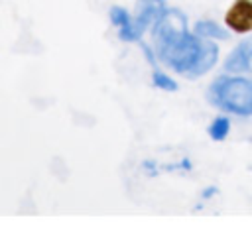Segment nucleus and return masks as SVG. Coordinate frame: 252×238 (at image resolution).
Wrapping results in <instances>:
<instances>
[{"mask_svg": "<svg viewBox=\"0 0 252 238\" xmlns=\"http://www.w3.org/2000/svg\"><path fill=\"white\" fill-rule=\"evenodd\" d=\"M152 83H154V87L163 89V90H177V83H175L173 79H169L167 75H163L159 69H154V73H152Z\"/></svg>", "mask_w": 252, "mask_h": 238, "instance_id": "9", "label": "nucleus"}, {"mask_svg": "<svg viewBox=\"0 0 252 238\" xmlns=\"http://www.w3.org/2000/svg\"><path fill=\"white\" fill-rule=\"evenodd\" d=\"M110 22L118 28V33L124 41H134V20L122 6L110 8Z\"/></svg>", "mask_w": 252, "mask_h": 238, "instance_id": "6", "label": "nucleus"}, {"mask_svg": "<svg viewBox=\"0 0 252 238\" xmlns=\"http://www.w3.org/2000/svg\"><path fill=\"white\" fill-rule=\"evenodd\" d=\"M195 33L199 37H207V39H226L228 31L224 28H220L215 22H199L195 24Z\"/></svg>", "mask_w": 252, "mask_h": 238, "instance_id": "7", "label": "nucleus"}, {"mask_svg": "<svg viewBox=\"0 0 252 238\" xmlns=\"http://www.w3.org/2000/svg\"><path fill=\"white\" fill-rule=\"evenodd\" d=\"M209 98L215 106L232 112L250 116L252 114V81L240 77H219L211 89Z\"/></svg>", "mask_w": 252, "mask_h": 238, "instance_id": "2", "label": "nucleus"}, {"mask_svg": "<svg viewBox=\"0 0 252 238\" xmlns=\"http://www.w3.org/2000/svg\"><path fill=\"white\" fill-rule=\"evenodd\" d=\"M224 24L238 33L252 31V0H234L224 16Z\"/></svg>", "mask_w": 252, "mask_h": 238, "instance_id": "4", "label": "nucleus"}, {"mask_svg": "<svg viewBox=\"0 0 252 238\" xmlns=\"http://www.w3.org/2000/svg\"><path fill=\"white\" fill-rule=\"evenodd\" d=\"M226 71H248L252 73V43L238 45L224 63Z\"/></svg>", "mask_w": 252, "mask_h": 238, "instance_id": "5", "label": "nucleus"}, {"mask_svg": "<svg viewBox=\"0 0 252 238\" xmlns=\"http://www.w3.org/2000/svg\"><path fill=\"white\" fill-rule=\"evenodd\" d=\"M156 49L161 61L189 77L205 75L219 57L217 45L197 39L187 31L185 16L179 10H167L158 22Z\"/></svg>", "mask_w": 252, "mask_h": 238, "instance_id": "1", "label": "nucleus"}, {"mask_svg": "<svg viewBox=\"0 0 252 238\" xmlns=\"http://www.w3.org/2000/svg\"><path fill=\"white\" fill-rule=\"evenodd\" d=\"M165 12L167 10L163 0H138V14L134 18V41L140 39L150 26H156Z\"/></svg>", "mask_w": 252, "mask_h": 238, "instance_id": "3", "label": "nucleus"}, {"mask_svg": "<svg viewBox=\"0 0 252 238\" xmlns=\"http://www.w3.org/2000/svg\"><path fill=\"white\" fill-rule=\"evenodd\" d=\"M228 130H230L228 118H217V120L209 126V134H211L213 140H224L226 134H228Z\"/></svg>", "mask_w": 252, "mask_h": 238, "instance_id": "8", "label": "nucleus"}]
</instances>
